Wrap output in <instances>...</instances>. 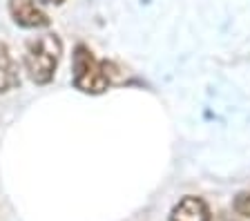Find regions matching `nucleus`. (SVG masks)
Wrapping results in <instances>:
<instances>
[{
    "instance_id": "1",
    "label": "nucleus",
    "mask_w": 250,
    "mask_h": 221,
    "mask_svg": "<svg viewBox=\"0 0 250 221\" xmlns=\"http://www.w3.org/2000/svg\"><path fill=\"white\" fill-rule=\"evenodd\" d=\"M62 54V42L56 34H42L27 42L25 49V69L29 79L38 85H47L54 79Z\"/></svg>"
},
{
    "instance_id": "2",
    "label": "nucleus",
    "mask_w": 250,
    "mask_h": 221,
    "mask_svg": "<svg viewBox=\"0 0 250 221\" xmlns=\"http://www.w3.org/2000/svg\"><path fill=\"white\" fill-rule=\"evenodd\" d=\"M74 87L85 94H103L109 87L112 79L107 72V60H96L92 49L85 45H76L72 58Z\"/></svg>"
},
{
    "instance_id": "3",
    "label": "nucleus",
    "mask_w": 250,
    "mask_h": 221,
    "mask_svg": "<svg viewBox=\"0 0 250 221\" xmlns=\"http://www.w3.org/2000/svg\"><path fill=\"white\" fill-rule=\"evenodd\" d=\"M9 14L16 25L27 27V29H38V27L49 25V18L36 5V0H9Z\"/></svg>"
},
{
    "instance_id": "4",
    "label": "nucleus",
    "mask_w": 250,
    "mask_h": 221,
    "mask_svg": "<svg viewBox=\"0 0 250 221\" xmlns=\"http://www.w3.org/2000/svg\"><path fill=\"white\" fill-rule=\"evenodd\" d=\"M170 221H210V210L199 197H183L170 212Z\"/></svg>"
},
{
    "instance_id": "5",
    "label": "nucleus",
    "mask_w": 250,
    "mask_h": 221,
    "mask_svg": "<svg viewBox=\"0 0 250 221\" xmlns=\"http://www.w3.org/2000/svg\"><path fill=\"white\" fill-rule=\"evenodd\" d=\"M18 85H21L18 65H16L9 47L5 42H0V92H9L14 87H18Z\"/></svg>"
},
{
    "instance_id": "6",
    "label": "nucleus",
    "mask_w": 250,
    "mask_h": 221,
    "mask_svg": "<svg viewBox=\"0 0 250 221\" xmlns=\"http://www.w3.org/2000/svg\"><path fill=\"white\" fill-rule=\"evenodd\" d=\"M234 210L239 212L241 217H248L250 219V192H239L234 197Z\"/></svg>"
},
{
    "instance_id": "7",
    "label": "nucleus",
    "mask_w": 250,
    "mask_h": 221,
    "mask_svg": "<svg viewBox=\"0 0 250 221\" xmlns=\"http://www.w3.org/2000/svg\"><path fill=\"white\" fill-rule=\"evenodd\" d=\"M47 2H52V5H61V2H65V0H47Z\"/></svg>"
}]
</instances>
